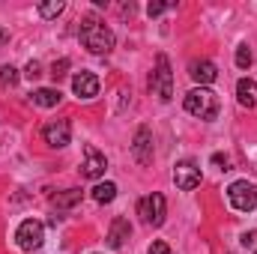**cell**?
<instances>
[{
	"instance_id": "e0dca14e",
	"label": "cell",
	"mask_w": 257,
	"mask_h": 254,
	"mask_svg": "<svg viewBox=\"0 0 257 254\" xmlns=\"http://www.w3.org/2000/svg\"><path fill=\"white\" fill-rule=\"evenodd\" d=\"M81 200V189H66V194H57L54 197V206L57 209H66V206H75Z\"/></svg>"
},
{
	"instance_id": "8fae6325",
	"label": "cell",
	"mask_w": 257,
	"mask_h": 254,
	"mask_svg": "<svg viewBox=\"0 0 257 254\" xmlns=\"http://www.w3.org/2000/svg\"><path fill=\"white\" fill-rule=\"evenodd\" d=\"M72 90L78 99H93V96H99V78L93 72H78L72 78Z\"/></svg>"
},
{
	"instance_id": "7a4b0ae2",
	"label": "cell",
	"mask_w": 257,
	"mask_h": 254,
	"mask_svg": "<svg viewBox=\"0 0 257 254\" xmlns=\"http://www.w3.org/2000/svg\"><path fill=\"white\" fill-rule=\"evenodd\" d=\"M218 96L209 90V87H194L186 93V111L192 114V117H200V120H215L218 117Z\"/></svg>"
},
{
	"instance_id": "7c38bea8",
	"label": "cell",
	"mask_w": 257,
	"mask_h": 254,
	"mask_svg": "<svg viewBox=\"0 0 257 254\" xmlns=\"http://www.w3.org/2000/svg\"><path fill=\"white\" fill-rule=\"evenodd\" d=\"M189 75H192L200 87H206V84H212L218 78V69H215L212 60H192L189 63Z\"/></svg>"
},
{
	"instance_id": "d6986e66",
	"label": "cell",
	"mask_w": 257,
	"mask_h": 254,
	"mask_svg": "<svg viewBox=\"0 0 257 254\" xmlns=\"http://www.w3.org/2000/svg\"><path fill=\"white\" fill-rule=\"evenodd\" d=\"M63 12V0H54V3H39V15L42 18H57Z\"/></svg>"
},
{
	"instance_id": "9a60e30c",
	"label": "cell",
	"mask_w": 257,
	"mask_h": 254,
	"mask_svg": "<svg viewBox=\"0 0 257 254\" xmlns=\"http://www.w3.org/2000/svg\"><path fill=\"white\" fill-rule=\"evenodd\" d=\"M236 93H239V105H245V108H254L257 105V99H254V93H257V84L254 81H239L236 84Z\"/></svg>"
},
{
	"instance_id": "52a82bcc",
	"label": "cell",
	"mask_w": 257,
	"mask_h": 254,
	"mask_svg": "<svg viewBox=\"0 0 257 254\" xmlns=\"http://www.w3.org/2000/svg\"><path fill=\"white\" fill-rule=\"evenodd\" d=\"M42 138H45V144H48V147H54V150L66 147V144L72 141V126H69V120H54V123H45V129H42Z\"/></svg>"
},
{
	"instance_id": "603a6c76",
	"label": "cell",
	"mask_w": 257,
	"mask_h": 254,
	"mask_svg": "<svg viewBox=\"0 0 257 254\" xmlns=\"http://www.w3.org/2000/svg\"><path fill=\"white\" fill-rule=\"evenodd\" d=\"M171 6H174V3H150L147 12H150V15H162V12H168Z\"/></svg>"
},
{
	"instance_id": "5b68a950",
	"label": "cell",
	"mask_w": 257,
	"mask_h": 254,
	"mask_svg": "<svg viewBox=\"0 0 257 254\" xmlns=\"http://www.w3.org/2000/svg\"><path fill=\"white\" fill-rule=\"evenodd\" d=\"M138 212H141L144 224H150V227H159V224L165 221L168 203H165V197H162L159 191H153V194H147V197H144V200L138 203Z\"/></svg>"
},
{
	"instance_id": "ba28073f",
	"label": "cell",
	"mask_w": 257,
	"mask_h": 254,
	"mask_svg": "<svg viewBox=\"0 0 257 254\" xmlns=\"http://www.w3.org/2000/svg\"><path fill=\"white\" fill-rule=\"evenodd\" d=\"M84 165H81V177L84 180H99L102 174H105V168H108V159H105V153H99L96 147H87L84 150Z\"/></svg>"
},
{
	"instance_id": "484cf974",
	"label": "cell",
	"mask_w": 257,
	"mask_h": 254,
	"mask_svg": "<svg viewBox=\"0 0 257 254\" xmlns=\"http://www.w3.org/2000/svg\"><path fill=\"white\" fill-rule=\"evenodd\" d=\"M6 42H9V30H6V27H0V48H3Z\"/></svg>"
},
{
	"instance_id": "cb8c5ba5",
	"label": "cell",
	"mask_w": 257,
	"mask_h": 254,
	"mask_svg": "<svg viewBox=\"0 0 257 254\" xmlns=\"http://www.w3.org/2000/svg\"><path fill=\"white\" fill-rule=\"evenodd\" d=\"M150 254H171V248H168V242H162V239H159V242H153V245H150Z\"/></svg>"
},
{
	"instance_id": "30bf717a",
	"label": "cell",
	"mask_w": 257,
	"mask_h": 254,
	"mask_svg": "<svg viewBox=\"0 0 257 254\" xmlns=\"http://www.w3.org/2000/svg\"><path fill=\"white\" fill-rule=\"evenodd\" d=\"M132 153H135V159H138L141 165H150V162H153V135H150L147 126H141L138 132H135Z\"/></svg>"
},
{
	"instance_id": "4316f807",
	"label": "cell",
	"mask_w": 257,
	"mask_h": 254,
	"mask_svg": "<svg viewBox=\"0 0 257 254\" xmlns=\"http://www.w3.org/2000/svg\"><path fill=\"white\" fill-rule=\"evenodd\" d=\"M254 254H257V251H254Z\"/></svg>"
},
{
	"instance_id": "9c48e42d",
	"label": "cell",
	"mask_w": 257,
	"mask_h": 254,
	"mask_svg": "<svg viewBox=\"0 0 257 254\" xmlns=\"http://www.w3.org/2000/svg\"><path fill=\"white\" fill-rule=\"evenodd\" d=\"M174 183H177V189L183 191H192L200 186V168L194 165V162H180L177 168H174Z\"/></svg>"
},
{
	"instance_id": "2e32d148",
	"label": "cell",
	"mask_w": 257,
	"mask_h": 254,
	"mask_svg": "<svg viewBox=\"0 0 257 254\" xmlns=\"http://www.w3.org/2000/svg\"><path fill=\"white\" fill-rule=\"evenodd\" d=\"M117 197V186L114 183H99L96 189H93V200L96 203H111Z\"/></svg>"
},
{
	"instance_id": "7402d4cb",
	"label": "cell",
	"mask_w": 257,
	"mask_h": 254,
	"mask_svg": "<svg viewBox=\"0 0 257 254\" xmlns=\"http://www.w3.org/2000/svg\"><path fill=\"white\" fill-rule=\"evenodd\" d=\"M24 75H27L30 81H36V78L42 75V66L36 63V60H30V63H27V69H24Z\"/></svg>"
},
{
	"instance_id": "ffe728a7",
	"label": "cell",
	"mask_w": 257,
	"mask_h": 254,
	"mask_svg": "<svg viewBox=\"0 0 257 254\" xmlns=\"http://www.w3.org/2000/svg\"><path fill=\"white\" fill-rule=\"evenodd\" d=\"M236 66H239V69H248V66H251V51H248V45H239V48H236Z\"/></svg>"
},
{
	"instance_id": "4fadbf2b",
	"label": "cell",
	"mask_w": 257,
	"mask_h": 254,
	"mask_svg": "<svg viewBox=\"0 0 257 254\" xmlns=\"http://www.w3.org/2000/svg\"><path fill=\"white\" fill-rule=\"evenodd\" d=\"M60 99H63V93L54 90V87H39V90L30 93V102L39 105V108H54V105H60Z\"/></svg>"
},
{
	"instance_id": "d4e9b609",
	"label": "cell",
	"mask_w": 257,
	"mask_h": 254,
	"mask_svg": "<svg viewBox=\"0 0 257 254\" xmlns=\"http://www.w3.org/2000/svg\"><path fill=\"white\" fill-rule=\"evenodd\" d=\"M212 165H218L221 171H227V156H221V153H215V156H212Z\"/></svg>"
},
{
	"instance_id": "44dd1931",
	"label": "cell",
	"mask_w": 257,
	"mask_h": 254,
	"mask_svg": "<svg viewBox=\"0 0 257 254\" xmlns=\"http://www.w3.org/2000/svg\"><path fill=\"white\" fill-rule=\"evenodd\" d=\"M66 72H69V60H57V63L51 66V78H54V81H60V78H66Z\"/></svg>"
},
{
	"instance_id": "3957f363",
	"label": "cell",
	"mask_w": 257,
	"mask_h": 254,
	"mask_svg": "<svg viewBox=\"0 0 257 254\" xmlns=\"http://www.w3.org/2000/svg\"><path fill=\"white\" fill-rule=\"evenodd\" d=\"M150 90L162 99V102H171L174 99V72H171V63L165 54L156 57V72L150 78Z\"/></svg>"
},
{
	"instance_id": "277c9868",
	"label": "cell",
	"mask_w": 257,
	"mask_h": 254,
	"mask_svg": "<svg viewBox=\"0 0 257 254\" xmlns=\"http://www.w3.org/2000/svg\"><path fill=\"white\" fill-rule=\"evenodd\" d=\"M227 197H230L233 209H239V212H251V209H257V186L248 183V180L233 183V186L227 189Z\"/></svg>"
},
{
	"instance_id": "ac0fdd59",
	"label": "cell",
	"mask_w": 257,
	"mask_h": 254,
	"mask_svg": "<svg viewBox=\"0 0 257 254\" xmlns=\"http://www.w3.org/2000/svg\"><path fill=\"white\" fill-rule=\"evenodd\" d=\"M18 84V69L15 66H0V87H15Z\"/></svg>"
},
{
	"instance_id": "5bb4252c",
	"label": "cell",
	"mask_w": 257,
	"mask_h": 254,
	"mask_svg": "<svg viewBox=\"0 0 257 254\" xmlns=\"http://www.w3.org/2000/svg\"><path fill=\"white\" fill-rule=\"evenodd\" d=\"M128 233H132V227H128L126 218H114V224H111V230H108V245H111V248H120L128 239Z\"/></svg>"
},
{
	"instance_id": "6da1fadb",
	"label": "cell",
	"mask_w": 257,
	"mask_h": 254,
	"mask_svg": "<svg viewBox=\"0 0 257 254\" xmlns=\"http://www.w3.org/2000/svg\"><path fill=\"white\" fill-rule=\"evenodd\" d=\"M81 42L93 54H108L114 48V30L105 27V21H99L96 15H87L81 18Z\"/></svg>"
},
{
	"instance_id": "8992f818",
	"label": "cell",
	"mask_w": 257,
	"mask_h": 254,
	"mask_svg": "<svg viewBox=\"0 0 257 254\" xmlns=\"http://www.w3.org/2000/svg\"><path fill=\"white\" fill-rule=\"evenodd\" d=\"M15 239H18V245H21L24 251H33V248H39V245L45 242V224L36 221V218H27V221L18 224Z\"/></svg>"
}]
</instances>
